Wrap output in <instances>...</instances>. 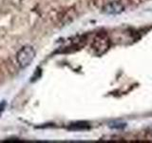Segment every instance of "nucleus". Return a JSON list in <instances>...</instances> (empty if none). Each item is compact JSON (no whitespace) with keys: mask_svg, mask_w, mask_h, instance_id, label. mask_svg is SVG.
Returning a JSON list of instances; mask_svg holds the SVG:
<instances>
[{"mask_svg":"<svg viewBox=\"0 0 152 143\" xmlns=\"http://www.w3.org/2000/svg\"><path fill=\"white\" fill-rule=\"evenodd\" d=\"M124 10H125V8H124L122 3L119 1L108 2L103 7V12L107 14H111V15L121 13L124 12Z\"/></svg>","mask_w":152,"mask_h":143,"instance_id":"obj_3","label":"nucleus"},{"mask_svg":"<svg viewBox=\"0 0 152 143\" xmlns=\"http://www.w3.org/2000/svg\"><path fill=\"white\" fill-rule=\"evenodd\" d=\"M35 50L34 48L31 45H25L23 46L20 50L18 51L16 55V60L17 63L21 69H25L31 65L32 60L35 57Z\"/></svg>","mask_w":152,"mask_h":143,"instance_id":"obj_1","label":"nucleus"},{"mask_svg":"<svg viewBox=\"0 0 152 143\" xmlns=\"http://www.w3.org/2000/svg\"><path fill=\"white\" fill-rule=\"evenodd\" d=\"M5 107H6V102L3 101V102L0 103V116H1L2 113L4 112V109H5Z\"/></svg>","mask_w":152,"mask_h":143,"instance_id":"obj_4","label":"nucleus"},{"mask_svg":"<svg viewBox=\"0 0 152 143\" xmlns=\"http://www.w3.org/2000/svg\"><path fill=\"white\" fill-rule=\"evenodd\" d=\"M110 47V40L106 33H99L95 37V39L92 43V48L97 55H101L108 51Z\"/></svg>","mask_w":152,"mask_h":143,"instance_id":"obj_2","label":"nucleus"}]
</instances>
